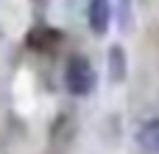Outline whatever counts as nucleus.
Listing matches in <instances>:
<instances>
[{"instance_id": "20e7f679", "label": "nucleus", "mask_w": 159, "mask_h": 154, "mask_svg": "<svg viewBox=\"0 0 159 154\" xmlns=\"http://www.w3.org/2000/svg\"><path fill=\"white\" fill-rule=\"evenodd\" d=\"M106 73H109V81L112 84H123L126 76H129V56H126V48L120 42L109 45V53H106Z\"/></svg>"}, {"instance_id": "39448f33", "label": "nucleus", "mask_w": 159, "mask_h": 154, "mask_svg": "<svg viewBox=\"0 0 159 154\" xmlns=\"http://www.w3.org/2000/svg\"><path fill=\"white\" fill-rule=\"evenodd\" d=\"M137 146L145 154H159V118L145 121L137 129Z\"/></svg>"}, {"instance_id": "423d86ee", "label": "nucleus", "mask_w": 159, "mask_h": 154, "mask_svg": "<svg viewBox=\"0 0 159 154\" xmlns=\"http://www.w3.org/2000/svg\"><path fill=\"white\" fill-rule=\"evenodd\" d=\"M134 3L131 0H120V6H117V22H120V31H131L134 28Z\"/></svg>"}, {"instance_id": "7ed1b4c3", "label": "nucleus", "mask_w": 159, "mask_h": 154, "mask_svg": "<svg viewBox=\"0 0 159 154\" xmlns=\"http://www.w3.org/2000/svg\"><path fill=\"white\" fill-rule=\"evenodd\" d=\"M112 0H89L87 3V22L95 36H103L112 25Z\"/></svg>"}, {"instance_id": "f257e3e1", "label": "nucleus", "mask_w": 159, "mask_h": 154, "mask_svg": "<svg viewBox=\"0 0 159 154\" xmlns=\"http://www.w3.org/2000/svg\"><path fill=\"white\" fill-rule=\"evenodd\" d=\"M95 84H98V76H95V67L87 56L81 53H73L64 65V87L70 95L75 98H84V95H92L95 93Z\"/></svg>"}, {"instance_id": "f03ea898", "label": "nucleus", "mask_w": 159, "mask_h": 154, "mask_svg": "<svg viewBox=\"0 0 159 154\" xmlns=\"http://www.w3.org/2000/svg\"><path fill=\"white\" fill-rule=\"evenodd\" d=\"M64 42V31L53 28V25H34L28 34H25V45L36 53H50L56 51L59 45Z\"/></svg>"}]
</instances>
